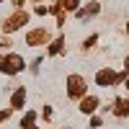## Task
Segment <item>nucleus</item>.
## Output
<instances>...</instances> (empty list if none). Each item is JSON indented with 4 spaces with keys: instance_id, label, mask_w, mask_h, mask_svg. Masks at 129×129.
Segmentation results:
<instances>
[{
    "instance_id": "nucleus-6",
    "label": "nucleus",
    "mask_w": 129,
    "mask_h": 129,
    "mask_svg": "<svg viewBox=\"0 0 129 129\" xmlns=\"http://www.w3.org/2000/svg\"><path fill=\"white\" fill-rule=\"evenodd\" d=\"M62 3H64V8H67V10H72V8H78V0H62Z\"/></svg>"
},
{
    "instance_id": "nucleus-2",
    "label": "nucleus",
    "mask_w": 129,
    "mask_h": 129,
    "mask_svg": "<svg viewBox=\"0 0 129 129\" xmlns=\"http://www.w3.org/2000/svg\"><path fill=\"white\" fill-rule=\"evenodd\" d=\"M28 21V16H23V13H16V16H10L8 21H3V28L5 31H16V28H21Z\"/></svg>"
},
{
    "instance_id": "nucleus-5",
    "label": "nucleus",
    "mask_w": 129,
    "mask_h": 129,
    "mask_svg": "<svg viewBox=\"0 0 129 129\" xmlns=\"http://www.w3.org/2000/svg\"><path fill=\"white\" fill-rule=\"evenodd\" d=\"M80 111H83V114H93V111H95V98H85V101L80 103Z\"/></svg>"
},
{
    "instance_id": "nucleus-3",
    "label": "nucleus",
    "mask_w": 129,
    "mask_h": 129,
    "mask_svg": "<svg viewBox=\"0 0 129 129\" xmlns=\"http://www.w3.org/2000/svg\"><path fill=\"white\" fill-rule=\"evenodd\" d=\"M95 80H98V85H111L114 83V72L111 70H101L98 75H95Z\"/></svg>"
},
{
    "instance_id": "nucleus-1",
    "label": "nucleus",
    "mask_w": 129,
    "mask_h": 129,
    "mask_svg": "<svg viewBox=\"0 0 129 129\" xmlns=\"http://www.w3.org/2000/svg\"><path fill=\"white\" fill-rule=\"evenodd\" d=\"M21 70H23V57H21V54H8L3 59V72L5 75H16Z\"/></svg>"
},
{
    "instance_id": "nucleus-4",
    "label": "nucleus",
    "mask_w": 129,
    "mask_h": 129,
    "mask_svg": "<svg viewBox=\"0 0 129 129\" xmlns=\"http://www.w3.org/2000/svg\"><path fill=\"white\" fill-rule=\"evenodd\" d=\"M23 101H26V88H18L16 95L10 98V103H13V109H21V106H23Z\"/></svg>"
}]
</instances>
